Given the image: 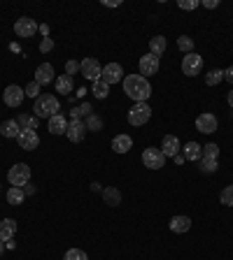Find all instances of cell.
<instances>
[{"mask_svg": "<svg viewBox=\"0 0 233 260\" xmlns=\"http://www.w3.org/2000/svg\"><path fill=\"white\" fill-rule=\"evenodd\" d=\"M124 93L133 98L135 103H147L152 98V84L142 74H129V77H124Z\"/></svg>", "mask_w": 233, "mask_h": 260, "instance_id": "cell-1", "label": "cell"}, {"mask_svg": "<svg viewBox=\"0 0 233 260\" xmlns=\"http://www.w3.org/2000/svg\"><path fill=\"white\" fill-rule=\"evenodd\" d=\"M59 109H61V103L51 93H42L33 105V112H35L37 119H51V116L59 114Z\"/></svg>", "mask_w": 233, "mask_h": 260, "instance_id": "cell-2", "label": "cell"}, {"mask_svg": "<svg viewBox=\"0 0 233 260\" xmlns=\"http://www.w3.org/2000/svg\"><path fill=\"white\" fill-rule=\"evenodd\" d=\"M7 182L12 184V186H17V188L26 186V184L31 182V167H28L26 163L12 165V167H10V172H7Z\"/></svg>", "mask_w": 233, "mask_h": 260, "instance_id": "cell-3", "label": "cell"}, {"mask_svg": "<svg viewBox=\"0 0 233 260\" xmlns=\"http://www.w3.org/2000/svg\"><path fill=\"white\" fill-rule=\"evenodd\" d=\"M152 119V107L147 103H135L129 109V123L131 126H145Z\"/></svg>", "mask_w": 233, "mask_h": 260, "instance_id": "cell-4", "label": "cell"}, {"mask_svg": "<svg viewBox=\"0 0 233 260\" xmlns=\"http://www.w3.org/2000/svg\"><path fill=\"white\" fill-rule=\"evenodd\" d=\"M142 165L149 169H161L163 165H166V156H163V151L161 149H154V146H149V149H145L142 151Z\"/></svg>", "mask_w": 233, "mask_h": 260, "instance_id": "cell-5", "label": "cell"}, {"mask_svg": "<svg viewBox=\"0 0 233 260\" xmlns=\"http://www.w3.org/2000/svg\"><path fill=\"white\" fill-rule=\"evenodd\" d=\"M100 79H103L107 86L116 84V81H124V67L119 63H107L103 67V72H100Z\"/></svg>", "mask_w": 233, "mask_h": 260, "instance_id": "cell-6", "label": "cell"}, {"mask_svg": "<svg viewBox=\"0 0 233 260\" xmlns=\"http://www.w3.org/2000/svg\"><path fill=\"white\" fill-rule=\"evenodd\" d=\"M24 98H26V91L17 84H10L5 89V93H3V100H5L7 107H19V105L24 103Z\"/></svg>", "mask_w": 233, "mask_h": 260, "instance_id": "cell-7", "label": "cell"}, {"mask_svg": "<svg viewBox=\"0 0 233 260\" xmlns=\"http://www.w3.org/2000/svg\"><path fill=\"white\" fill-rule=\"evenodd\" d=\"M201 70H203V58L198 54H187L182 58V72L187 77H196Z\"/></svg>", "mask_w": 233, "mask_h": 260, "instance_id": "cell-8", "label": "cell"}, {"mask_svg": "<svg viewBox=\"0 0 233 260\" xmlns=\"http://www.w3.org/2000/svg\"><path fill=\"white\" fill-rule=\"evenodd\" d=\"M17 144H19V149H24V151H33V149L40 146V135H37L35 130H21L17 137Z\"/></svg>", "mask_w": 233, "mask_h": 260, "instance_id": "cell-9", "label": "cell"}, {"mask_svg": "<svg viewBox=\"0 0 233 260\" xmlns=\"http://www.w3.org/2000/svg\"><path fill=\"white\" fill-rule=\"evenodd\" d=\"M217 128H219V121H217V116L215 114H210V112H205V114H201L196 119V130L198 133H217Z\"/></svg>", "mask_w": 233, "mask_h": 260, "instance_id": "cell-10", "label": "cell"}, {"mask_svg": "<svg viewBox=\"0 0 233 260\" xmlns=\"http://www.w3.org/2000/svg\"><path fill=\"white\" fill-rule=\"evenodd\" d=\"M37 31H40L37 24L33 21V19H28V17L17 19V24H14V33H17V37H33Z\"/></svg>", "mask_w": 233, "mask_h": 260, "instance_id": "cell-11", "label": "cell"}, {"mask_svg": "<svg viewBox=\"0 0 233 260\" xmlns=\"http://www.w3.org/2000/svg\"><path fill=\"white\" fill-rule=\"evenodd\" d=\"M80 70L82 74H84L86 79H91V81H96V79H100V72H103V65H100L96 58H84V61L80 63Z\"/></svg>", "mask_w": 233, "mask_h": 260, "instance_id": "cell-12", "label": "cell"}, {"mask_svg": "<svg viewBox=\"0 0 233 260\" xmlns=\"http://www.w3.org/2000/svg\"><path fill=\"white\" fill-rule=\"evenodd\" d=\"M159 58L154 54H147V56H142L140 58V74L142 77H152V74L159 72Z\"/></svg>", "mask_w": 233, "mask_h": 260, "instance_id": "cell-13", "label": "cell"}, {"mask_svg": "<svg viewBox=\"0 0 233 260\" xmlns=\"http://www.w3.org/2000/svg\"><path fill=\"white\" fill-rule=\"evenodd\" d=\"M66 135H68V139H70V142H82V139H84V135H86V123H82L80 119L70 121V123H68Z\"/></svg>", "mask_w": 233, "mask_h": 260, "instance_id": "cell-14", "label": "cell"}, {"mask_svg": "<svg viewBox=\"0 0 233 260\" xmlns=\"http://www.w3.org/2000/svg\"><path fill=\"white\" fill-rule=\"evenodd\" d=\"M161 151H163L166 158H175L180 153V139L175 135H166L163 142H161Z\"/></svg>", "mask_w": 233, "mask_h": 260, "instance_id": "cell-15", "label": "cell"}, {"mask_svg": "<svg viewBox=\"0 0 233 260\" xmlns=\"http://www.w3.org/2000/svg\"><path fill=\"white\" fill-rule=\"evenodd\" d=\"M35 81L40 86L51 84V81H54V67H51L49 63H42V65L35 70Z\"/></svg>", "mask_w": 233, "mask_h": 260, "instance_id": "cell-16", "label": "cell"}, {"mask_svg": "<svg viewBox=\"0 0 233 260\" xmlns=\"http://www.w3.org/2000/svg\"><path fill=\"white\" fill-rule=\"evenodd\" d=\"M14 235H17V221L14 218L0 221V242H10Z\"/></svg>", "mask_w": 233, "mask_h": 260, "instance_id": "cell-17", "label": "cell"}, {"mask_svg": "<svg viewBox=\"0 0 233 260\" xmlns=\"http://www.w3.org/2000/svg\"><path fill=\"white\" fill-rule=\"evenodd\" d=\"M47 128H49L51 135H63L68 130V119L61 114V112H59L56 116H51V119H49V126H47Z\"/></svg>", "mask_w": 233, "mask_h": 260, "instance_id": "cell-18", "label": "cell"}, {"mask_svg": "<svg viewBox=\"0 0 233 260\" xmlns=\"http://www.w3.org/2000/svg\"><path fill=\"white\" fill-rule=\"evenodd\" d=\"M170 230L178 232V235H184L191 230V218L189 216H172L170 218Z\"/></svg>", "mask_w": 233, "mask_h": 260, "instance_id": "cell-19", "label": "cell"}, {"mask_svg": "<svg viewBox=\"0 0 233 260\" xmlns=\"http://www.w3.org/2000/svg\"><path fill=\"white\" fill-rule=\"evenodd\" d=\"M112 149H114L116 153H129L131 149H133V139H131L129 135H116V137L112 139Z\"/></svg>", "mask_w": 233, "mask_h": 260, "instance_id": "cell-20", "label": "cell"}, {"mask_svg": "<svg viewBox=\"0 0 233 260\" xmlns=\"http://www.w3.org/2000/svg\"><path fill=\"white\" fill-rule=\"evenodd\" d=\"M0 133H3V137L17 139L19 133H21V128H19L17 119H7V121H3V126H0Z\"/></svg>", "mask_w": 233, "mask_h": 260, "instance_id": "cell-21", "label": "cell"}, {"mask_svg": "<svg viewBox=\"0 0 233 260\" xmlns=\"http://www.w3.org/2000/svg\"><path fill=\"white\" fill-rule=\"evenodd\" d=\"M166 49H168V42H166V37L163 35H154L152 40H149V54H154L156 58H159Z\"/></svg>", "mask_w": 233, "mask_h": 260, "instance_id": "cell-22", "label": "cell"}, {"mask_svg": "<svg viewBox=\"0 0 233 260\" xmlns=\"http://www.w3.org/2000/svg\"><path fill=\"white\" fill-rule=\"evenodd\" d=\"M182 151H184V158H187V160H201L203 146L198 144V142H187Z\"/></svg>", "mask_w": 233, "mask_h": 260, "instance_id": "cell-23", "label": "cell"}, {"mask_svg": "<svg viewBox=\"0 0 233 260\" xmlns=\"http://www.w3.org/2000/svg\"><path fill=\"white\" fill-rule=\"evenodd\" d=\"M103 202L110 207H116L122 205V193H119V188L110 186V188H103Z\"/></svg>", "mask_w": 233, "mask_h": 260, "instance_id": "cell-24", "label": "cell"}, {"mask_svg": "<svg viewBox=\"0 0 233 260\" xmlns=\"http://www.w3.org/2000/svg\"><path fill=\"white\" fill-rule=\"evenodd\" d=\"M54 84H56V93H63V96L73 93V89H75L73 77H68V74H61L59 79H54Z\"/></svg>", "mask_w": 233, "mask_h": 260, "instance_id": "cell-25", "label": "cell"}, {"mask_svg": "<svg viewBox=\"0 0 233 260\" xmlns=\"http://www.w3.org/2000/svg\"><path fill=\"white\" fill-rule=\"evenodd\" d=\"M17 123H19L21 130H35L37 123H40V119H37V116H31V114H19Z\"/></svg>", "mask_w": 233, "mask_h": 260, "instance_id": "cell-26", "label": "cell"}, {"mask_svg": "<svg viewBox=\"0 0 233 260\" xmlns=\"http://www.w3.org/2000/svg\"><path fill=\"white\" fill-rule=\"evenodd\" d=\"M24 200H26V193H24V188H17V186H12L10 191H7V202L10 205H24Z\"/></svg>", "mask_w": 233, "mask_h": 260, "instance_id": "cell-27", "label": "cell"}, {"mask_svg": "<svg viewBox=\"0 0 233 260\" xmlns=\"http://www.w3.org/2000/svg\"><path fill=\"white\" fill-rule=\"evenodd\" d=\"M93 96L98 98V100H105V98L110 96V86L105 84L103 79H96L93 81Z\"/></svg>", "mask_w": 233, "mask_h": 260, "instance_id": "cell-28", "label": "cell"}, {"mask_svg": "<svg viewBox=\"0 0 233 260\" xmlns=\"http://www.w3.org/2000/svg\"><path fill=\"white\" fill-rule=\"evenodd\" d=\"M219 81H224V70H210L205 74V84L208 86H217Z\"/></svg>", "mask_w": 233, "mask_h": 260, "instance_id": "cell-29", "label": "cell"}, {"mask_svg": "<svg viewBox=\"0 0 233 260\" xmlns=\"http://www.w3.org/2000/svg\"><path fill=\"white\" fill-rule=\"evenodd\" d=\"M178 49L184 51V54H194V40H191L189 35H182L178 40Z\"/></svg>", "mask_w": 233, "mask_h": 260, "instance_id": "cell-30", "label": "cell"}, {"mask_svg": "<svg viewBox=\"0 0 233 260\" xmlns=\"http://www.w3.org/2000/svg\"><path fill=\"white\" fill-rule=\"evenodd\" d=\"M217 156H219V146L217 144H205L203 146V158H212V160H217Z\"/></svg>", "mask_w": 233, "mask_h": 260, "instance_id": "cell-31", "label": "cell"}, {"mask_svg": "<svg viewBox=\"0 0 233 260\" xmlns=\"http://www.w3.org/2000/svg\"><path fill=\"white\" fill-rule=\"evenodd\" d=\"M219 202L221 205H226V207H233V186H226L224 191H221Z\"/></svg>", "mask_w": 233, "mask_h": 260, "instance_id": "cell-32", "label": "cell"}, {"mask_svg": "<svg viewBox=\"0 0 233 260\" xmlns=\"http://www.w3.org/2000/svg\"><path fill=\"white\" fill-rule=\"evenodd\" d=\"M82 114H91V105H89V103H82L80 107H75L73 112H70V116H73V121H75V119H80Z\"/></svg>", "mask_w": 233, "mask_h": 260, "instance_id": "cell-33", "label": "cell"}, {"mask_svg": "<svg viewBox=\"0 0 233 260\" xmlns=\"http://www.w3.org/2000/svg\"><path fill=\"white\" fill-rule=\"evenodd\" d=\"M103 128V119L96 114H89V121H86V130H100Z\"/></svg>", "mask_w": 233, "mask_h": 260, "instance_id": "cell-34", "label": "cell"}, {"mask_svg": "<svg viewBox=\"0 0 233 260\" xmlns=\"http://www.w3.org/2000/svg\"><path fill=\"white\" fill-rule=\"evenodd\" d=\"M217 167H219V165H217V160L201 156V169H203V172H217Z\"/></svg>", "mask_w": 233, "mask_h": 260, "instance_id": "cell-35", "label": "cell"}, {"mask_svg": "<svg viewBox=\"0 0 233 260\" xmlns=\"http://www.w3.org/2000/svg\"><path fill=\"white\" fill-rule=\"evenodd\" d=\"M24 91H26V96H28V98H33V100H37V98H40V84H37L35 79H33V81H31V84H28V86H26Z\"/></svg>", "mask_w": 233, "mask_h": 260, "instance_id": "cell-36", "label": "cell"}, {"mask_svg": "<svg viewBox=\"0 0 233 260\" xmlns=\"http://www.w3.org/2000/svg\"><path fill=\"white\" fill-rule=\"evenodd\" d=\"M66 260H89V255L84 251H80V248H70L66 253Z\"/></svg>", "mask_w": 233, "mask_h": 260, "instance_id": "cell-37", "label": "cell"}, {"mask_svg": "<svg viewBox=\"0 0 233 260\" xmlns=\"http://www.w3.org/2000/svg\"><path fill=\"white\" fill-rule=\"evenodd\" d=\"M51 49H54V40H51V37H42V42H40V51L47 54V51H51Z\"/></svg>", "mask_w": 233, "mask_h": 260, "instance_id": "cell-38", "label": "cell"}, {"mask_svg": "<svg viewBox=\"0 0 233 260\" xmlns=\"http://www.w3.org/2000/svg\"><path fill=\"white\" fill-rule=\"evenodd\" d=\"M77 70H80V63H77V61H68L66 63V74H68V77H73Z\"/></svg>", "mask_w": 233, "mask_h": 260, "instance_id": "cell-39", "label": "cell"}, {"mask_svg": "<svg viewBox=\"0 0 233 260\" xmlns=\"http://www.w3.org/2000/svg\"><path fill=\"white\" fill-rule=\"evenodd\" d=\"M198 3L196 0H180V10H196Z\"/></svg>", "mask_w": 233, "mask_h": 260, "instance_id": "cell-40", "label": "cell"}, {"mask_svg": "<svg viewBox=\"0 0 233 260\" xmlns=\"http://www.w3.org/2000/svg\"><path fill=\"white\" fill-rule=\"evenodd\" d=\"M201 5H203V7H205V10H215V7H217V5H219V0H203Z\"/></svg>", "mask_w": 233, "mask_h": 260, "instance_id": "cell-41", "label": "cell"}, {"mask_svg": "<svg viewBox=\"0 0 233 260\" xmlns=\"http://www.w3.org/2000/svg\"><path fill=\"white\" fill-rule=\"evenodd\" d=\"M224 79H228L233 84V67H228V70H224Z\"/></svg>", "mask_w": 233, "mask_h": 260, "instance_id": "cell-42", "label": "cell"}, {"mask_svg": "<svg viewBox=\"0 0 233 260\" xmlns=\"http://www.w3.org/2000/svg\"><path fill=\"white\" fill-rule=\"evenodd\" d=\"M105 5L107 7H119L122 5V0H105Z\"/></svg>", "mask_w": 233, "mask_h": 260, "instance_id": "cell-43", "label": "cell"}, {"mask_svg": "<svg viewBox=\"0 0 233 260\" xmlns=\"http://www.w3.org/2000/svg\"><path fill=\"white\" fill-rule=\"evenodd\" d=\"M228 105L233 107V91H228Z\"/></svg>", "mask_w": 233, "mask_h": 260, "instance_id": "cell-44", "label": "cell"}, {"mask_svg": "<svg viewBox=\"0 0 233 260\" xmlns=\"http://www.w3.org/2000/svg\"><path fill=\"white\" fill-rule=\"evenodd\" d=\"M5 253V242H0V255Z\"/></svg>", "mask_w": 233, "mask_h": 260, "instance_id": "cell-45", "label": "cell"}]
</instances>
